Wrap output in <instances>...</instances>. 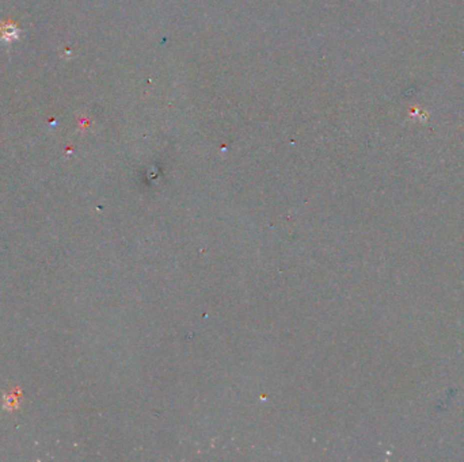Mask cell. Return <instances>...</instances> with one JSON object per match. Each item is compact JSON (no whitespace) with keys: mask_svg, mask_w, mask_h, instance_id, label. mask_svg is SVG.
Returning a JSON list of instances; mask_svg holds the SVG:
<instances>
[{"mask_svg":"<svg viewBox=\"0 0 464 462\" xmlns=\"http://www.w3.org/2000/svg\"><path fill=\"white\" fill-rule=\"evenodd\" d=\"M0 36L2 40L6 42H13L14 40L19 37V30L18 26L13 22H7V24H0Z\"/></svg>","mask_w":464,"mask_h":462,"instance_id":"1","label":"cell"}]
</instances>
